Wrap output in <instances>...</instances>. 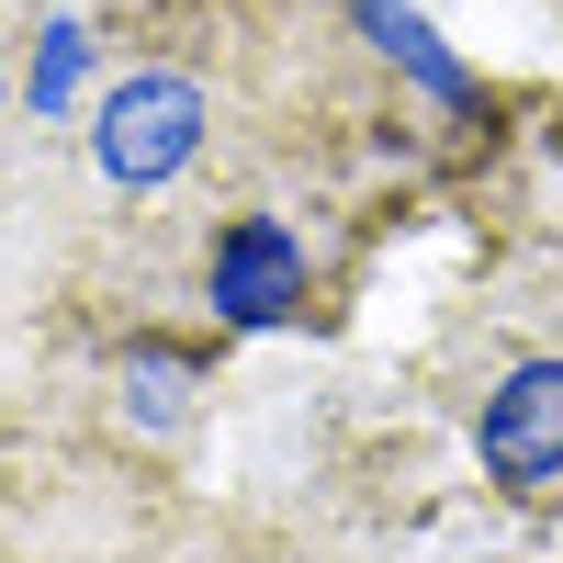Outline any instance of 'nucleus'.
Returning a JSON list of instances; mask_svg holds the SVG:
<instances>
[{
  "mask_svg": "<svg viewBox=\"0 0 563 563\" xmlns=\"http://www.w3.org/2000/svg\"><path fill=\"white\" fill-rule=\"evenodd\" d=\"M214 135V79L192 57H147L102 90V113H90V158H102L113 192H169L180 169L203 158Z\"/></svg>",
  "mask_w": 563,
  "mask_h": 563,
  "instance_id": "obj_1",
  "label": "nucleus"
},
{
  "mask_svg": "<svg viewBox=\"0 0 563 563\" xmlns=\"http://www.w3.org/2000/svg\"><path fill=\"white\" fill-rule=\"evenodd\" d=\"M474 451H485V474L519 507L563 496V361H519L507 372V384L474 406Z\"/></svg>",
  "mask_w": 563,
  "mask_h": 563,
  "instance_id": "obj_2",
  "label": "nucleus"
},
{
  "mask_svg": "<svg viewBox=\"0 0 563 563\" xmlns=\"http://www.w3.org/2000/svg\"><path fill=\"white\" fill-rule=\"evenodd\" d=\"M305 238L282 214H225L214 225V249H203V305L225 327H294L305 316Z\"/></svg>",
  "mask_w": 563,
  "mask_h": 563,
  "instance_id": "obj_3",
  "label": "nucleus"
},
{
  "mask_svg": "<svg viewBox=\"0 0 563 563\" xmlns=\"http://www.w3.org/2000/svg\"><path fill=\"white\" fill-rule=\"evenodd\" d=\"M0 124H12V68H0Z\"/></svg>",
  "mask_w": 563,
  "mask_h": 563,
  "instance_id": "obj_4",
  "label": "nucleus"
}]
</instances>
